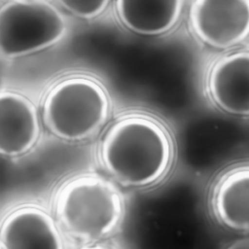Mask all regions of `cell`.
<instances>
[{"label": "cell", "mask_w": 249, "mask_h": 249, "mask_svg": "<svg viewBox=\"0 0 249 249\" xmlns=\"http://www.w3.org/2000/svg\"><path fill=\"white\" fill-rule=\"evenodd\" d=\"M105 170L119 183L145 187L160 180L172 160V143L158 121L126 115L106 130L99 149Z\"/></svg>", "instance_id": "obj_1"}, {"label": "cell", "mask_w": 249, "mask_h": 249, "mask_svg": "<svg viewBox=\"0 0 249 249\" xmlns=\"http://www.w3.org/2000/svg\"><path fill=\"white\" fill-rule=\"evenodd\" d=\"M118 190L98 176L85 175L68 181L57 193L54 212L58 226L73 239H99L118 226L123 215Z\"/></svg>", "instance_id": "obj_2"}, {"label": "cell", "mask_w": 249, "mask_h": 249, "mask_svg": "<svg viewBox=\"0 0 249 249\" xmlns=\"http://www.w3.org/2000/svg\"><path fill=\"white\" fill-rule=\"evenodd\" d=\"M109 99L103 87L84 76L66 78L48 91L43 103V121L53 135L81 141L105 123Z\"/></svg>", "instance_id": "obj_3"}, {"label": "cell", "mask_w": 249, "mask_h": 249, "mask_svg": "<svg viewBox=\"0 0 249 249\" xmlns=\"http://www.w3.org/2000/svg\"><path fill=\"white\" fill-rule=\"evenodd\" d=\"M66 33L60 10L46 0H9L0 8V53L28 55L59 42Z\"/></svg>", "instance_id": "obj_4"}, {"label": "cell", "mask_w": 249, "mask_h": 249, "mask_svg": "<svg viewBox=\"0 0 249 249\" xmlns=\"http://www.w3.org/2000/svg\"><path fill=\"white\" fill-rule=\"evenodd\" d=\"M189 22L202 43L232 49L249 38V0H196L190 6Z\"/></svg>", "instance_id": "obj_5"}, {"label": "cell", "mask_w": 249, "mask_h": 249, "mask_svg": "<svg viewBox=\"0 0 249 249\" xmlns=\"http://www.w3.org/2000/svg\"><path fill=\"white\" fill-rule=\"evenodd\" d=\"M206 88L218 109L249 118V49L234 50L216 59L208 71Z\"/></svg>", "instance_id": "obj_6"}, {"label": "cell", "mask_w": 249, "mask_h": 249, "mask_svg": "<svg viewBox=\"0 0 249 249\" xmlns=\"http://www.w3.org/2000/svg\"><path fill=\"white\" fill-rule=\"evenodd\" d=\"M1 249H63L54 220L36 206H21L10 212L0 230Z\"/></svg>", "instance_id": "obj_7"}, {"label": "cell", "mask_w": 249, "mask_h": 249, "mask_svg": "<svg viewBox=\"0 0 249 249\" xmlns=\"http://www.w3.org/2000/svg\"><path fill=\"white\" fill-rule=\"evenodd\" d=\"M40 135V123L34 104L11 90L0 94V153L18 157L28 152Z\"/></svg>", "instance_id": "obj_8"}, {"label": "cell", "mask_w": 249, "mask_h": 249, "mask_svg": "<svg viewBox=\"0 0 249 249\" xmlns=\"http://www.w3.org/2000/svg\"><path fill=\"white\" fill-rule=\"evenodd\" d=\"M211 204L221 225L249 233V164L233 167L218 180Z\"/></svg>", "instance_id": "obj_9"}, {"label": "cell", "mask_w": 249, "mask_h": 249, "mask_svg": "<svg viewBox=\"0 0 249 249\" xmlns=\"http://www.w3.org/2000/svg\"><path fill=\"white\" fill-rule=\"evenodd\" d=\"M183 1H128L115 2L120 21L130 31L140 35H160L172 29L178 22Z\"/></svg>", "instance_id": "obj_10"}, {"label": "cell", "mask_w": 249, "mask_h": 249, "mask_svg": "<svg viewBox=\"0 0 249 249\" xmlns=\"http://www.w3.org/2000/svg\"><path fill=\"white\" fill-rule=\"evenodd\" d=\"M58 4L75 17L89 19L101 15L109 1H59Z\"/></svg>", "instance_id": "obj_11"}, {"label": "cell", "mask_w": 249, "mask_h": 249, "mask_svg": "<svg viewBox=\"0 0 249 249\" xmlns=\"http://www.w3.org/2000/svg\"><path fill=\"white\" fill-rule=\"evenodd\" d=\"M225 249H249V236L242 237L231 242Z\"/></svg>", "instance_id": "obj_12"}, {"label": "cell", "mask_w": 249, "mask_h": 249, "mask_svg": "<svg viewBox=\"0 0 249 249\" xmlns=\"http://www.w3.org/2000/svg\"><path fill=\"white\" fill-rule=\"evenodd\" d=\"M79 249H113L106 245H99V244H93V245H86Z\"/></svg>", "instance_id": "obj_13"}]
</instances>
